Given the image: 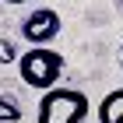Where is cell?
<instances>
[{"label":"cell","mask_w":123,"mask_h":123,"mask_svg":"<svg viewBox=\"0 0 123 123\" xmlns=\"http://www.w3.org/2000/svg\"><path fill=\"white\" fill-rule=\"evenodd\" d=\"M88 95L77 92V88H49L39 98L35 109V123H81L88 116Z\"/></svg>","instance_id":"1"},{"label":"cell","mask_w":123,"mask_h":123,"mask_svg":"<svg viewBox=\"0 0 123 123\" xmlns=\"http://www.w3.org/2000/svg\"><path fill=\"white\" fill-rule=\"evenodd\" d=\"M18 70H21V81L28 88H39V92H49L56 88L60 74H63V56L49 46H32L28 53H18Z\"/></svg>","instance_id":"2"},{"label":"cell","mask_w":123,"mask_h":123,"mask_svg":"<svg viewBox=\"0 0 123 123\" xmlns=\"http://www.w3.org/2000/svg\"><path fill=\"white\" fill-rule=\"evenodd\" d=\"M21 35L28 39L32 46H49L60 35V14L53 7H35L28 18L21 21Z\"/></svg>","instance_id":"3"},{"label":"cell","mask_w":123,"mask_h":123,"mask_svg":"<svg viewBox=\"0 0 123 123\" xmlns=\"http://www.w3.org/2000/svg\"><path fill=\"white\" fill-rule=\"evenodd\" d=\"M95 113H98V123H123V88H113Z\"/></svg>","instance_id":"4"},{"label":"cell","mask_w":123,"mask_h":123,"mask_svg":"<svg viewBox=\"0 0 123 123\" xmlns=\"http://www.w3.org/2000/svg\"><path fill=\"white\" fill-rule=\"evenodd\" d=\"M21 105L14 102V98H11V95H0V123H18L21 120Z\"/></svg>","instance_id":"5"},{"label":"cell","mask_w":123,"mask_h":123,"mask_svg":"<svg viewBox=\"0 0 123 123\" xmlns=\"http://www.w3.org/2000/svg\"><path fill=\"white\" fill-rule=\"evenodd\" d=\"M14 60H18L14 42H11V39H0V63H14Z\"/></svg>","instance_id":"6"},{"label":"cell","mask_w":123,"mask_h":123,"mask_svg":"<svg viewBox=\"0 0 123 123\" xmlns=\"http://www.w3.org/2000/svg\"><path fill=\"white\" fill-rule=\"evenodd\" d=\"M4 4H25V0H4Z\"/></svg>","instance_id":"7"},{"label":"cell","mask_w":123,"mask_h":123,"mask_svg":"<svg viewBox=\"0 0 123 123\" xmlns=\"http://www.w3.org/2000/svg\"><path fill=\"white\" fill-rule=\"evenodd\" d=\"M120 67H123V46H120Z\"/></svg>","instance_id":"8"}]
</instances>
